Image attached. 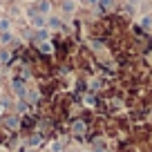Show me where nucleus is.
<instances>
[{"label": "nucleus", "mask_w": 152, "mask_h": 152, "mask_svg": "<svg viewBox=\"0 0 152 152\" xmlns=\"http://www.w3.org/2000/svg\"><path fill=\"white\" fill-rule=\"evenodd\" d=\"M74 130H76V132H85V125H83V123H76Z\"/></svg>", "instance_id": "1"}]
</instances>
